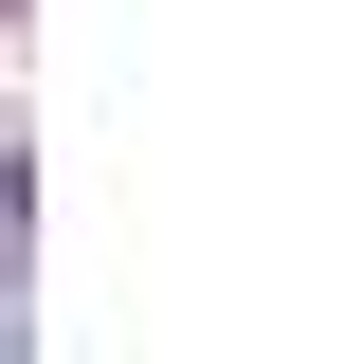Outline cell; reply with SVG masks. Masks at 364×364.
I'll use <instances>...</instances> for the list:
<instances>
[{
    "mask_svg": "<svg viewBox=\"0 0 364 364\" xmlns=\"http://www.w3.org/2000/svg\"><path fill=\"white\" fill-rule=\"evenodd\" d=\"M0 18H18V0H0Z\"/></svg>",
    "mask_w": 364,
    "mask_h": 364,
    "instance_id": "cell-1",
    "label": "cell"
}]
</instances>
